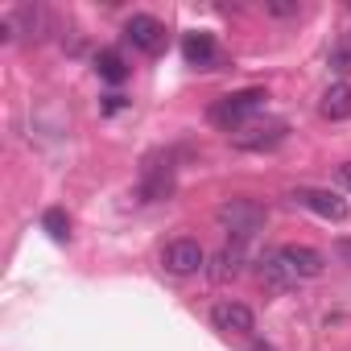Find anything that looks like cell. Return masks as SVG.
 <instances>
[{
  "mask_svg": "<svg viewBox=\"0 0 351 351\" xmlns=\"http://www.w3.org/2000/svg\"><path fill=\"white\" fill-rule=\"evenodd\" d=\"M252 351H273V343H252Z\"/></svg>",
  "mask_w": 351,
  "mask_h": 351,
  "instance_id": "obj_20",
  "label": "cell"
},
{
  "mask_svg": "<svg viewBox=\"0 0 351 351\" xmlns=\"http://www.w3.org/2000/svg\"><path fill=\"white\" fill-rule=\"evenodd\" d=\"M95 75L104 83H124L128 79V62L120 58V50H99L95 54Z\"/></svg>",
  "mask_w": 351,
  "mask_h": 351,
  "instance_id": "obj_14",
  "label": "cell"
},
{
  "mask_svg": "<svg viewBox=\"0 0 351 351\" xmlns=\"http://www.w3.org/2000/svg\"><path fill=\"white\" fill-rule=\"evenodd\" d=\"M265 99H269V95H265V87H244V91H232V95L215 99L207 116H211V124H219V128H228V132H232V128H240L248 116H256V112L265 108Z\"/></svg>",
  "mask_w": 351,
  "mask_h": 351,
  "instance_id": "obj_1",
  "label": "cell"
},
{
  "mask_svg": "<svg viewBox=\"0 0 351 351\" xmlns=\"http://www.w3.org/2000/svg\"><path fill=\"white\" fill-rule=\"evenodd\" d=\"M215 219L223 223V232L236 240V244H244V240H252L261 228H265V207L261 203H252V199H232V203H223L219 211H215Z\"/></svg>",
  "mask_w": 351,
  "mask_h": 351,
  "instance_id": "obj_2",
  "label": "cell"
},
{
  "mask_svg": "<svg viewBox=\"0 0 351 351\" xmlns=\"http://www.w3.org/2000/svg\"><path fill=\"white\" fill-rule=\"evenodd\" d=\"M104 108H108V112H120V108H124V95H108V104H104Z\"/></svg>",
  "mask_w": 351,
  "mask_h": 351,
  "instance_id": "obj_19",
  "label": "cell"
},
{
  "mask_svg": "<svg viewBox=\"0 0 351 351\" xmlns=\"http://www.w3.org/2000/svg\"><path fill=\"white\" fill-rule=\"evenodd\" d=\"M293 199H298L306 211H314V215H322V219H330V223L347 219V199H339L335 191H322V186H302V191H293Z\"/></svg>",
  "mask_w": 351,
  "mask_h": 351,
  "instance_id": "obj_6",
  "label": "cell"
},
{
  "mask_svg": "<svg viewBox=\"0 0 351 351\" xmlns=\"http://www.w3.org/2000/svg\"><path fill=\"white\" fill-rule=\"evenodd\" d=\"M161 265H165V273H173V277H191V273L207 269V252H203L199 240H186V236H182V240H169V244H165Z\"/></svg>",
  "mask_w": 351,
  "mask_h": 351,
  "instance_id": "obj_3",
  "label": "cell"
},
{
  "mask_svg": "<svg viewBox=\"0 0 351 351\" xmlns=\"http://www.w3.org/2000/svg\"><path fill=\"white\" fill-rule=\"evenodd\" d=\"M330 71H339V75H347V71H351V29H347V34H339L335 50H330Z\"/></svg>",
  "mask_w": 351,
  "mask_h": 351,
  "instance_id": "obj_16",
  "label": "cell"
},
{
  "mask_svg": "<svg viewBox=\"0 0 351 351\" xmlns=\"http://www.w3.org/2000/svg\"><path fill=\"white\" fill-rule=\"evenodd\" d=\"M42 228H46V236H50V240H58V244L71 236V219H66V211H62V207H50V211L42 215Z\"/></svg>",
  "mask_w": 351,
  "mask_h": 351,
  "instance_id": "obj_15",
  "label": "cell"
},
{
  "mask_svg": "<svg viewBox=\"0 0 351 351\" xmlns=\"http://www.w3.org/2000/svg\"><path fill=\"white\" fill-rule=\"evenodd\" d=\"M273 17H298V5H269Z\"/></svg>",
  "mask_w": 351,
  "mask_h": 351,
  "instance_id": "obj_17",
  "label": "cell"
},
{
  "mask_svg": "<svg viewBox=\"0 0 351 351\" xmlns=\"http://www.w3.org/2000/svg\"><path fill=\"white\" fill-rule=\"evenodd\" d=\"M182 58H186L191 66H199V71H211V66L223 62V54H219V46H215L211 34H186V42H182Z\"/></svg>",
  "mask_w": 351,
  "mask_h": 351,
  "instance_id": "obj_8",
  "label": "cell"
},
{
  "mask_svg": "<svg viewBox=\"0 0 351 351\" xmlns=\"http://www.w3.org/2000/svg\"><path fill=\"white\" fill-rule=\"evenodd\" d=\"M285 132H289V128H285L281 120H277V124H256V128H248V132L236 136V149H252V153H256V149H273V145L285 141Z\"/></svg>",
  "mask_w": 351,
  "mask_h": 351,
  "instance_id": "obj_10",
  "label": "cell"
},
{
  "mask_svg": "<svg viewBox=\"0 0 351 351\" xmlns=\"http://www.w3.org/2000/svg\"><path fill=\"white\" fill-rule=\"evenodd\" d=\"M211 322H215V330H223V335H248V330L256 326V318H252V310H248L244 302H215V306H211Z\"/></svg>",
  "mask_w": 351,
  "mask_h": 351,
  "instance_id": "obj_7",
  "label": "cell"
},
{
  "mask_svg": "<svg viewBox=\"0 0 351 351\" xmlns=\"http://www.w3.org/2000/svg\"><path fill=\"white\" fill-rule=\"evenodd\" d=\"M277 256H281V265H285L298 281L322 277V269H326L322 252H318V248H310V244H285V248H277Z\"/></svg>",
  "mask_w": 351,
  "mask_h": 351,
  "instance_id": "obj_5",
  "label": "cell"
},
{
  "mask_svg": "<svg viewBox=\"0 0 351 351\" xmlns=\"http://www.w3.org/2000/svg\"><path fill=\"white\" fill-rule=\"evenodd\" d=\"M240 265H244V244L232 240V244H223V248L211 256V269H207V273H211V281H228V277L240 273Z\"/></svg>",
  "mask_w": 351,
  "mask_h": 351,
  "instance_id": "obj_11",
  "label": "cell"
},
{
  "mask_svg": "<svg viewBox=\"0 0 351 351\" xmlns=\"http://www.w3.org/2000/svg\"><path fill=\"white\" fill-rule=\"evenodd\" d=\"M124 38L141 50V54H161L165 50V25L149 13H132L124 21Z\"/></svg>",
  "mask_w": 351,
  "mask_h": 351,
  "instance_id": "obj_4",
  "label": "cell"
},
{
  "mask_svg": "<svg viewBox=\"0 0 351 351\" xmlns=\"http://www.w3.org/2000/svg\"><path fill=\"white\" fill-rule=\"evenodd\" d=\"M173 191V165L165 161H149L145 165V173H141V199L145 203H157V199H165Z\"/></svg>",
  "mask_w": 351,
  "mask_h": 351,
  "instance_id": "obj_9",
  "label": "cell"
},
{
  "mask_svg": "<svg viewBox=\"0 0 351 351\" xmlns=\"http://www.w3.org/2000/svg\"><path fill=\"white\" fill-rule=\"evenodd\" d=\"M318 112H322L326 120H347V116H351V83H330V87L322 91Z\"/></svg>",
  "mask_w": 351,
  "mask_h": 351,
  "instance_id": "obj_12",
  "label": "cell"
},
{
  "mask_svg": "<svg viewBox=\"0 0 351 351\" xmlns=\"http://www.w3.org/2000/svg\"><path fill=\"white\" fill-rule=\"evenodd\" d=\"M256 273H261V281H265L269 289H277V293H281V289H289V285H298V277L281 265V256H277V252H273V256H265Z\"/></svg>",
  "mask_w": 351,
  "mask_h": 351,
  "instance_id": "obj_13",
  "label": "cell"
},
{
  "mask_svg": "<svg viewBox=\"0 0 351 351\" xmlns=\"http://www.w3.org/2000/svg\"><path fill=\"white\" fill-rule=\"evenodd\" d=\"M339 182L351 191V161H343V165H339Z\"/></svg>",
  "mask_w": 351,
  "mask_h": 351,
  "instance_id": "obj_18",
  "label": "cell"
}]
</instances>
